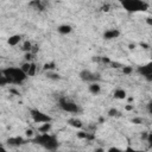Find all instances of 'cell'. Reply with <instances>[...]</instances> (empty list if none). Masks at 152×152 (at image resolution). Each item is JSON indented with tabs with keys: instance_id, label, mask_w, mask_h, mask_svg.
Instances as JSON below:
<instances>
[{
	"instance_id": "cell-33",
	"label": "cell",
	"mask_w": 152,
	"mask_h": 152,
	"mask_svg": "<svg viewBox=\"0 0 152 152\" xmlns=\"http://www.w3.org/2000/svg\"><path fill=\"white\" fill-rule=\"evenodd\" d=\"M133 109V104H127L126 106V110H132Z\"/></svg>"
},
{
	"instance_id": "cell-32",
	"label": "cell",
	"mask_w": 152,
	"mask_h": 152,
	"mask_svg": "<svg viewBox=\"0 0 152 152\" xmlns=\"http://www.w3.org/2000/svg\"><path fill=\"white\" fill-rule=\"evenodd\" d=\"M110 64L113 65V68H119V66H121L119 63H116V62H110Z\"/></svg>"
},
{
	"instance_id": "cell-11",
	"label": "cell",
	"mask_w": 152,
	"mask_h": 152,
	"mask_svg": "<svg viewBox=\"0 0 152 152\" xmlns=\"http://www.w3.org/2000/svg\"><path fill=\"white\" fill-rule=\"evenodd\" d=\"M88 90L90 94L93 95H99L101 93V86L97 83V82H91L89 86H88Z\"/></svg>"
},
{
	"instance_id": "cell-39",
	"label": "cell",
	"mask_w": 152,
	"mask_h": 152,
	"mask_svg": "<svg viewBox=\"0 0 152 152\" xmlns=\"http://www.w3.org/2000/svg\"><path fill=\"white\" fill-rule=\"evenodd\" d=\"M69 152H76V151H69Z\"/></svg>"
},
{
	"instance_id": "cell-7",
	"label": "cell",
	"mask_w": 152,
	"mask_h": 152,
	"mask_svg": "<svg viewBox=\"0 0 152 152\" xmlns=\"http://www.w3.org/2000/svg\"><path fill=\"white\" fill-rule=\"evenodd\" d=\"M138 72L140 75H142L144 77H146L147 80H151V76H152V63L150 62L147 64L138 66Z\"/></svg>"
},
{
	"instance_id": "cell-31",
	"label": "cell",
	"mask_w": 152,
	"mask_h": 152,
	"mask_svg": "<svg viewBox=\"0 0 152 152\" xmlns=\"http://www.w3.org/2000/svg\"><path fill=\"white\" fill-rule=\"evenodd\" d=\"M0 152H10V151H8L4 145H1V144H0Z\"/></svg>"
},
{
	"instance_id": "cell-34",
	"label": "cell",
	"mask_w": 152,
	"mask_h": 152,
	"mask_svg": "<svg viewBox=\"0 0 152 152\" xmlns=\"http://www.w3.org/2000/svg\"><path fill=\"white\" fill-rule=\"evenodd\" d=\"M94 152H104V150H103L102 147H97V148H95Z\"/></svg>"
},
{
	"instance_id": "cell-17",
	"label": "cell",
	"mask_w": 152,
	"mask_h": 152,
	"mask_svg": "<svg viewBox=\"0 0 152 152\" xmlns=\"http://www.w3.org/2000/svg\"><path fill=\"white\" fill-rule=\"evenodd\" d=\"M32 43L30 42V40H25L24 43H23V45H21V50L26 53V52H31V49H32Z\"/></svg>"
},
{
	"instance_id": "cell-9",
	"label": "cell",
	"mask_w": 152,
	"mask_h": 152,
	"mask_svg": "<svg viewBox=\"0 0 152 152\" xmlns=\"http://www.w3.org/2000/svg\"><path fill=\"white\" fill-rule=\"evenodd\" d=\"M26 139H24L23 137H11L7 139V144L10 146H21L24 144H26Z\"/></svg>"
},
{
	"instance_id": "cell-37",
	"label": "cell",
	"mask_w": 152,
	"mask_h": 152,
	"mask_svg": "<svg viewBox=\"0 0 152 152\" xmlns=\"http://www.w3.org/2000/svg\"><path fill=\"white\" fill-rule=\"evenodd\" d=\"M135 48V44H129V49H134Z\"/></svg>"
},
{
	"instance_id": "cell-27",
	"label": "cell",
	"mask_w": 152,
	"mask_h": 152,
	"mask_svg": "<svg viewBox=\"0 0 152 152\" xmlns=\"http://www.w3.org/2000/svg\"><path fill=\"white\" fill-rule=\"evenodd\" d=\"M33 56H34V55H32L31 52H26L25 56H24V57H25V62H32V57H33Z\"/></svg>"
},
{
	"instance_id": "cell-4",
	"label": "cell",
	"mask_w": 152,
	"mask_h": 152,
	"mask_svg": "<svg viewBox=\"0 0 152 152\" xmlns=\"http://www.w3.org/2000/svg\"><path fill=\"white\" fill-rule=\"evenodd\" d=\"M58 106L62 110H64L66 113H71V114H77L81 110L80 106L76 102H74L71 100H68L66 97H61L59 101H58Z\"/></svg>"
},
{
	"instance_id": "cell-13",
	"label": "cell",
	"mask_w": 152,
	"mask_h": 152,
	"mask_svg": "<svg viewBox=\"0 0 152 152\" xmlns=\"http://www.w3.org/2000/svg\"><path fill=\"white\" fill-rule=\"evenodd\" d=\"M57 31H58V33H61V34H69V33L72 31V27H71V25H69V24H62V25H59V26L57 27Z\"/></svg>"
},
{
	"instance_id": "cell-19",
	"label": "cell",
	"mask_w": 152,
	"mask_h": 152,
	"mask_svg": "<svg viewBox=\"0 0 152 152\" xmlns=\"http://www.w3.org/2000/svg\"><path fill=\"white\" fill-rule=\"evenodd\" d=\"M7 84H8V82H7L4 72H2V70H0V87H5Z\"/></svg>"
},
{
	"instance_id": "cell-5",
	"label": "cell",
	"mask_w": 152,
	"mask_h": 152,
	"mask_svg": "<svg viewBox=\"0 0 152 152\" xmlns=\"http://www.w3.org/2000/svg\"><path fill=\"white\" fill-rule=\"evenodd\" d=\"M30 116L33 120V122L39 124V125L45 124V122H52V118L49 114H46L39 109H30Z\"/></svg>"
},
{
	"instance_id": "cell-38",
	"label": "cell",
	"mask_w": 152,
	"mask_h": 152,
	"mask_svg": "<svg viewBox=\"0 0 152 152\" xmlns=\"http://www.w3.org/2000/svg\"><path fill=\"white\" fill-rule=\"evenodd\" d=\"M133 101V97H128V102H132Z\"/></svg>"
},
{
	"instance_id": "cell-3",
	"label": "cell",
	"mask_w": 152,
	"mask_h": 152,
	"mask_svg": "<svg viewBox=\"0 0 152 152\" xmlns=\"http://www.w3.org/2000/svg\"><path fill=\"white\" fill-rule=\"evenodd\" d=\"M121 6L131 13L135 12H144L148 8V4L142 0H124L121 1Z\"/></svg>"
},
{
	"instance_id": "cell-29",
	"label": "cell",
	"mask_w": 152,
	"mask_h": 152,
	"mask_svg": "<svg viewBox=\"0 0 152 152\" xmlns=\"http://www.w3.org/2000/svg\"><path fill=\"white\" fill-rule=\"evenodd\" d=\"M131 121H132V124H134V125H140V124H142V119H141V118H133Z\"/></svg>"
},
{
	"instance_id": "cell-26",
	"label": "cell",
	"mask_w": 152,
	"mask_h": 152,
	"mask_svg": "<svg viewBox=\"0 0 152 152\" xmlns=\"http://www.w3.org/2000/svg\"><path fill=\"white\" fill-rule=\"evenodd\" d=\"M77 137L81 138V139H90L91 138L90 135H88V133H84V132H78L77 133Z\"/></svg>"
},
{
	"instance_id": "cell-8",
	"label": "cell",
	"mask_w": 152,
	"mask_h": 152,
	"mask_svg": "<svg viewBox=\"0 0 152 152\" xmlns=\"http://www.w3.org/2000/svg\"><path fill=\"white\" fill-rule=\"evenodd\" d=\"M120 36V31L118 28H108L103 32V38L107 39V40H112V39H115Z\"/></svg>"
},
{
	"instance_id": "cell-36",
	"label": "cell",
	"mask_w": 152,
	"mask_h": 152,
	"mask_svg": "<svg viewBox=\"0 0 152 152\" xmlns=\"http://www.w3.org/2000/svg\"><path fill=\"white\" fill-rule=\"evenodd\" d=\"M146 21H147V23H148V24H150V25H151V24H152V21H151V18H150V17H148V18H147V20H146Z\"/></svg>"
},
{
	"instance_id": "cell-23",
	"label": "cell",
	"mask_w": 152,
	"mask_h": 152,
	"mask_svg": "<svg viewBox=\"0 0 152 152\" xmlns=\"http://www.w3.org/2000/svg\"><path fill=\"white\" fill-rule=\"evenodd\" d=\"M46 76H48L49 78H51V80H59V78H61V76H59L58 74H53V72H51V71H49V72L46 74Z\"/></svg>"
},
{
	"instance_id": "cell-1",
	"label": "cell",
	"mask_w": 152,
	"mask_h": 152,
	"mask_svg": "<svg viewBox=\"0 0 152 152\" xmlns=\"http://www.w3.org/2000/svg\"><path fill=\"white\" fill-rule=\"evenodd\" d=\"M34 144H38L46 151H56L59 147V141L55 134L51 133H39L32 139Z\"/></svg>"
},
{
	"instance_id": "cell-25",
	"label": "cell",
	"mask_w": 152,
	"mask_h": 152,
	"mask_svg": "<svg viewBox=\"0 0 152 152\" xmlns=\"http://www.w3.org/2000/svg\"><path fill=\"white\" fill-rule=\"evenodd\" d=\"M25 134H26V137L27 138H34L36 135H34V132H33V129H31V128H27L26 131H25Z\"/></svg>"
},
{
	"instance_id": "cell-15",
	"label": "cell",
	"mask_w": 152,
	"mask_h": 152,
	"mask_svg": "<svg viewBox=\"0 0 152 152\" xmlns=\"http://www.w3.org/2000/svg\"><path fill=\"white\" fill-rule=\"evenodd\" d=\"M52 128V124L51 122H45V124H40L38 126V132L39 133H50Z\"/></svg>"
},
{
	"instance_id": "cell-22",
	"label": "cell",
	"mask_w": 152,
	"mask_h": 152,
	"mask_svg": "<svg viewBox=\"0 0 152 152\" xmlns=\"http://www.w3.org/2000/svg\"><path fill=\"white\" fill-rule=\"evenodd\" d=\"M30 5L31 6H36V10H43L44 8V5L40 2V1H32V2H30Z\"/></svg>"
},
{
	"instance_id": "cell-2",
	"label": "cell",
	"mask_w": 152,
	"mask_h": 152,
	"mask_svg": "<svg viewBox=\"0 0 152 152\" xmlns=\"http://www.w3.org/2000/svg\"><path fill=\"white\" fill-rule=\"evenodd\" d=\"M2 72H4L5 77H6L8 84H18L19 86V84L24 83L26 81V78H27L26 74L20 69V66L19 68H17V66H8V68L4 69Z\"/></svg>"
},
{
	"instance_id": "cell-28",
	"label": "cell",
	"mask_w": 152,
	"mask_h": 152,
	"mask_svg": "<svg viewBox=\"0 0 152 152\" xmlns=\"http://www.w3.org/2000/svg\"><path fill=\"white\" fill-rule=\"evenodd\" d=\"M107 152H125V150H121V148H119V147L113 146V147H109Z\"/></svg>"
},
{
	"instance_id": "cell-14",
	"label": "cell",
	"mask_w": 152,
	"mask_h": 152,
	"mask_svg": "<svg viewBox=\"0 0 152 152\" xmlns=\"http://www.w3.org/2000/svg\"><path fill=\"white\" fill-rule=\"evenodd\" d=\"M68 124H69L71 127L77 128V129L82 128V126H83L82 121H81L80 119H77V118H70V119H68Z\"/></svg>"
},
{
	"instance_id": "cell-21",
	"label": "cell",
	"mask_w": 152,
	"mask_h": 152,
	"mask_svg": "<svg viewBox=\"0 0 152 152\" xmlns=\"http://www.w3.org/2000/svg\"><path fill=\"white\" fill-rule=\"evenodd\" d=\"M122 72H124L125 75H131V74L133 72V68H132L131 65H124V66H122Z\"/></svg>"
},
{
	"instance_id": "cell-6",
	"label": "cell",
	"mask_w": 152,
	"mask_h": 152,
	"mask_svg": "<svg viewBox=\"0 0 152 152\" xmlns=\"http://www.w3.org/2000/svg\"><path fill=\"white\" fill-rule=\"evenodd\" d=\"M80 78L82 80V81H86V82H96V80L99 78V74H94V72H91V71H89V70H87V69H84V70H82L81 72H80Z\"/></svg>"
},
{
	"instance_id": "cell-10",
	"label": "cell",
	"mask_w": 152,
	"mask_h": 152,
	"mask_svg": "<svg viewBox=\"0 0 152 152\" xmlns=\"http://www.w3.org/2000/svg\"><path fill=\"white\" fill-rule=\"evenodd\" d=\"M21 42V36L20 34H12L7 38V44L10 46H17Z\"/></svg>"
},
{
	"instance_id": "cell-16",
	"label": "cell",
	"mask_w": 152,
	"mask_h": 152,
	"mask_svg": "<svg viewBox=\"0 0 152 152\" xmlns=\"http://www.w3.org/2000/svg\"><path fill=\"white\" fill-rule=\"evenodd\" d=\"M56 69V63L53 62V61H51V62H48V63H45L44 65H43V70L44 71H52V70H55Z\"/></svg>"
},
{
	"instance_id": "cell-12",
	"label": "cell",
	"mask_w": 152,
	"mask_h": 152,
	"mask_svg": "<svg viewBox=\"0 0 152 152\" xmlns=\"http://www.w3.org/2000/svg\"><path fill=\"white\" fill-rule=\"evenodd\" d=\"M113 96H114V99H116V100H125V99L127 97V93H126L125 89H122V88H118V89L114 90Z\"/></svg>"
},
{
	"instance_id": "cell-30",
	"label": "cell",
	"mask_w": 152,
	"mask_h": 152,
	"mask_svg": "<svg viewBox=\"0 0 152 152\" xmlns=\"http://www.w3.org/2000/svg\"><path fill=\"white\" fill-rule=\"evenodd\" d=\"M125 152H142V151H140V150H135V148L128 146V147L125 148Z\"/></svg>"
},
{
	"instance_id": "cell-18",
	"label": "cell",
	"mask_w": 152,
	"mask_h": 152,
	"mask_svg": "<svg viewBox=\"0 0 152 152\" xmlns=\"http://www.w3.org/2000/svg\"><path fill=\"white\" fill-rule=\"evenodd\" d=\"M36 71H37V65H36V63H33V62H31V66H30V69H28V71H27V77H31V76H34L36 75Z\"/></svg>"
},
{
	"instance_id": "cell-20",
	"label": "cell",
	"mask_w": 152,
	"mask_h": 152,
	"mask_svg": "<svg viewBox=\"0 0 152 152\" xmlns=\"http://www.w3.org/2000/svg\"><path fill=\"white\" fill-rule=\"evenodd\" d=\"M30 66H31V62H24L23 64H21V66H20V69L25 72V74H27V71H28V69H30ZM27 76V75H26Z\"/></svg>"
},
{
	"instance_id": "cell-24",
	"label": "cell",
	"mask_w": 152,
	"mask_h": 152,
	"mask_svg": "<svg viewBox=\"0 0 152 152\" xmlns=\"http://www.w3.org/2000/svg\"><path fill=\"white\" fill-rule=\"evenodd\" d=\"M120 113H119V110L116 109V108H110L109 110H108V115L109 116H118Z\"/></svg>"
},
{
	"instance_id": "cell-35",
	"label": "cell",
	"mask_w": 152,
	"mask_h": 152,
	"mask_svg": "<svg viewBox=\"0 0 152 152\" xmlns=\"http://www.w3.org/2000/svg\"><path fill=\"white\" fill-rule=\"evenodd\" d=\"M140 45H141V46H142L144 49H147V48H148V45H147V44H145V43H141Z\"/></svg>"
}]
</instances>
